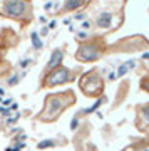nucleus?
Listing matches in <instances>:
<instances>
[{
  "label": "nucleus",
  "mask_w": 149,
  "mask_h": 151,
  "mask_svg": "<svg viewBox=\"0 0 149 151\" xmlns=\"http://www.w3.org/2000/svg\"><path fill=\"white\" fill-rule=\"evenodd\" d=\"M74 72L70 69H65L62 65H59L55 69H52V72H49L45 77H44L42 84L47 87H54V86H60V84H65V82H70L74 79Z\"/></svg>",
  "instance_id": "obj_5"
},
{
  "label": "nucleus",
  "mask_w": 149,
  "mask_h": 151,
  "mask_svg": "<svg viewBox=\"0 0 149 151\" xmlns=\"http://www.w3.org/2000/svg\"><path fill=\"white\" fill-rule=\"evenodd\" d=\"M60 60H62V50H54V54L50 55V60H49V65L47 69H55L60 65Z\"/></svg>",
  "instance_id": "obj_6"
},
{
  "label": "nucleus",
  "mask_w": 149,
  "mask_h": 151,
  "mask_svg": "<svg viewBox=\"0 0 149 151\" xmlns=\"http://www.w3.org/2000/svg\"><path fill=\"white\" fill-rule=\"evenodd\" d=\"M101 39L91 40V42H85L79 47V50L75 52V59L80 62H94V60L101 59L104 54V45H102Z\"/></svg>",
  "instance_id": "obj_3"
},
{
  "label": "nucleus",
  "mask_w": 149,
  "mask_h": 151,
  "mask_svg": "<svg viewBox=\"0 0 149 151\" xmlns=\"http://www.w3.org/2000/svg\"><path fill=\"white\" fill-rule=\"evenodd\" d=\"M0 15L19 20L25 25L30 24L34 17L30 0H0Z\"/></svg>",
  "instance_id": "obj_1"
},
{
  "label": "nucleus",
  "mask_w": 149,
  "mask_h": 151,
  "mask_svg": "<svg viewBox=\"0 0 149 151\" xmlns=\"http://www.w3.org/2000/svg\"><path fill=\"white\" fill-rule=\"evenodd\" d=\"M82 4H84V0H67V2H65V5H64V9L67 12H69V10H75V9H79Z\"/></svg>",
  "instance_id": "obj_7"
},
{
  "label": "nucleus",
  "mask_w": 149,
  "mask_h": 151,
  "mask_svg": "<svg viewBox=\"0 0 149 151\" xmlns=\"http://www.w3.org/2000/svg\"><path fill=\"white\" fill-rule=\"evenodd\" d=\"M72 103H74V94L72 92H60V94L47 96L45 106H44L42 113L39 114V118L42 121H55L60 116V113L69 108Z\"/></svg>",
  "instance_id": "obj_2"
},
{
  "label": "nucleus",
  "mask_w": 149,
  "mask_h": 151,
  "mask_svg": "<svg viewBox=\"0 0 149 151\" xmlns=\"http://www.w3.org/2000/svg\"><path fill=\"white\" fill-rule=\"evenodd\" d=\"M141 87H143V91H148L149 92V76L143 77V81H141Z\"/></svg>",
  "instance_id": "obj_8"
},
{
  "label": "nucleus",
  "mask_w": 149,
  "mask_h": 151,
  "mask_svg": "<svg viewBox=\"0 0 149 151\" xmlns=\"http://www.w3.org/2000/svg\"><path fill=\"white\" fill-rule=\"evenodd\" d=\"M80 87H82V92L87 94V96L96 97L99 94H102V87H104V82H102V77L99 76V70H91L82 77L80 81Z\"/></svg>",
  "instance_id": "obj_4"
}]
</instances>
